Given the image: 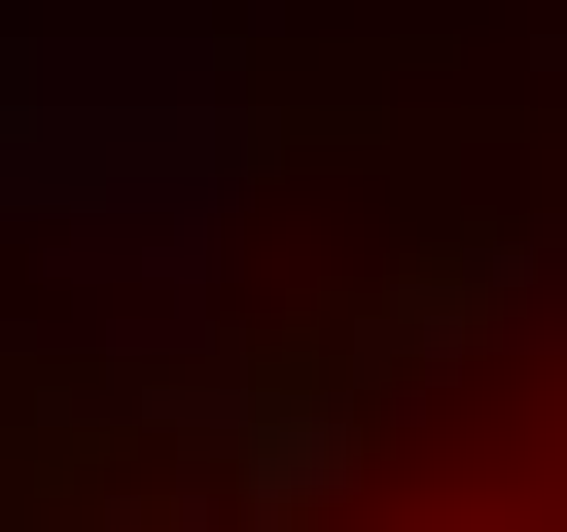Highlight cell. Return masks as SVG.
Returning a JSON list of instances; mask_svg holds the SVG:
<instances>
[{
	"label": "cell",
	"instance_id": "cell-1",
	"mask_svg": "<svg viewBox=\"0 0 567 532\" xmlns=\"http://www.w3.org/2000/svg\"><path fill=\"white\" fill-rule=\"evenodd\" d=\"M390 532H425V497H390Z\"/></svg>",
	"mask_w": 567,
	"mask_h": 532
}]
</instances>
